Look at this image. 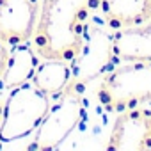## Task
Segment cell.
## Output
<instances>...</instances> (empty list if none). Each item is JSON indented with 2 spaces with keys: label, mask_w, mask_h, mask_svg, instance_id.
Returning <instances> with one entry per match:
<instances>
[{
  "label": "cell",
  "mask_w": 151,
  "mask_h": 151,
  "mask_svg": "<svg viewBox=\"0 0 151 151\" xmlns=\"http://www.w3.org/2000/svg\"><path fill=\"white\" fill-rule=\"evenodd\" d=\"M41 0H0V43H30Z\"/></svg>",
  "instance_id": "cell-6"
},
{
  "label": "cell",
  "mask_w": 151,
  "mask_h": 151,
  "mask_svg": "<svg viewBox=\"0 0 151 151\" xmlns=\"http://www.w3.org/2000/svg\"><path fill=\"white\" fill-rule=\"evenodd\" d=\"M7 59H9V48H7V45L0 43V78H2V75H4Z\"/></svg>",
  "instance_id": "cell-11"
},
{
  "label": "cell",
  "mask_w": 151,
  "mask_h": 151,
  "mask_svg": "<svg viewBox=\"0 0 151 151\" xmlns=\"http://www.w3.org/2000/svg\"><path fill=\"white\" fill-rule=\"evenodd\" d=\"M100 14L110 30L137 27L151 20V0H101Z\"/></svg>",
  "instance_id": "cell-8"
},
{
  "label": "cell",
  "mask_w": 151,
  "mask_h": 151,
  "mask_svg": "<svg viewBox=\"0 0 151 151\" xmlns=\"http://www.w3.org/2000/svg\"><path fill=\"white\" fill-rule=\"evenodd\" d=\"M37 66H39V57L30 45L23 43L13 46V50H9V59L2 78H0V86L11 91L25 82H30Z\"/></svg>",
  "instance_id": "cell-9"
},
{
  "label": "cell",
  "mask_w": 151,
  "mask_h": 151,
  "mask_svg": "<svg viewBox=\"0 0 151 151\" xmlns=\"http://www.w3.org/2000/svg\"><path fill=\"white\" fill-rule=\"evenodd\" d=\"M69 78H71V64L69 62L43 60V64L37 66L30 82L45 94L53 96V94H60L68 87Z\"/></svg>",
  "instance_id": "cell-10"
},
{
  "label": "cell",
  "mask_w": 151,
  "mask_h": 151,
  "mask_svg": "<svg viewBox=\"0 0 151 151\" xmlns=\"http://www.w3.org/2000/svg\"><path fill=\"white\" fill-rule=\"evenodd\" d=\"M96 100L105 112L151 103V60L123 62L109 69L96 87Z\"/></svg>",
  "instance_id": "cell-2"
},
{
  "label": "cell",
  "mask_w": 151,
  "mask_h": 151,
  "mask_svg": "<svg viewBox=\"0 0 151 151\" xmlns=\"http://www.w3.org/2000/svg\"><path fill=\"white\" fill-rule=\"evenodd\" d=\"M107 149L110 151L151 149V109L137 105L121 110L114 119Z\"/></svg>",
  "instance_id": "cell-5"
},
{
  "label": "cell",
  "mask_w": 151,
  "mask_h": 151,
  "mask_svg": "<svg viewBox=\"0 0 151 151\" xmlns=\"http://www.w3.org/2000/svg\"><path fill=\"white\" fill-rule=\"evenodd\" d=\"M2 116H4V105L0 103V124H2Z\"/></svg>",
  "instance_id": "cell-12"
},
{
  "label": "cell",
  "mask_w": 151,
  "mask_h": 151,
  "mask_svg": "<svg viewBox=\"0 0 151 151\" xmlns=\"http://www.w3.org/2000/svg\"><path fill=\"white\" fill-rule=\"evenodd\" d=\"M110 52L116 62H147L151 60V20L121 30L110 32Z\"/></svg>",
  "instance_id": "cell-7"
},
{
  "label": "cell",
  "mask_w": 151,
  "mask_h": 151,
  "mask_svg": "<svg viewBox=\"0 0 151 151\" xmlns=\"http://www.w3.org/2000/svg\"><path fill=\"white\" fill-rule=\"evenodd\" d=\"M86 116L84 100L77 94V87L68 84V87L60 93V100L48 109L46 116L39 123L36 130L34 142L29 149H55L59 147L68 135L78 126V123Z\"/></svg>",
  "instance_id": "cell-4"
},
{
  "label": "cell",
  "mask_w": 151,
  "mask_h": 151,
  "mask_svg": "<svg viewBox=\"0 0 151 151\" xmlns=\"http://www.w3.org/2000/svg\"><path fill=\"white\" fill-rule=\"evenodd\" d=\"M101 0H41L30 46L43 60H77Z\"/></svg>",
  "instance_id": "cell-1"
},
{
  "label": "cell",
  "mask_w": 151,
  "mask_h": 151,
  "mask_svg": "<svg viewBox=\"0 0 151 151\" xmlns=\"http://www.w3.org/2000/svg\"><path fill=\"white\" fill-rule=\"evenodd\" d=\"M50 109L48 94L39 91L32 82H25L11 89L0 124V142L7 144L23 139L37 130L39 123Z\"/></svg>",
  "instance_id": "cell-3"
}]
</instances>
